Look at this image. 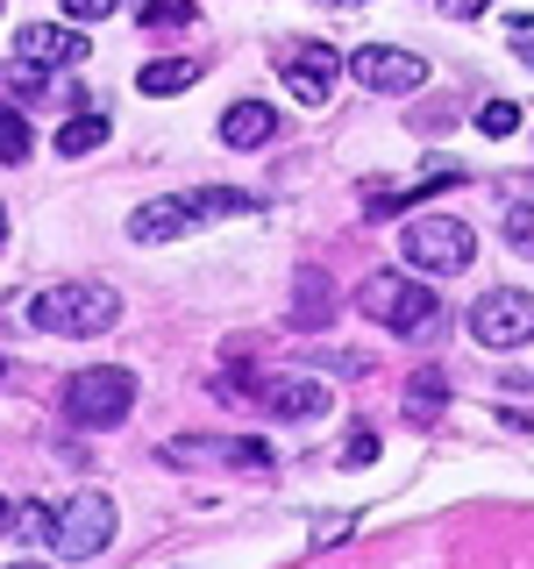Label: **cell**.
Segmentation results:
<instances>
[{"mask_svg": "<svg viewBox=\"0 0 534 569\" xmlns=\"http://www.w3.org/2000/svg\"><path fill=\"white\" fill-rule=\"evenodd\" d=\"M264 200L257 192H236V186H200V192H171V200H150L129 213V236L136 242H178L207 221H236V213H257Z\"/></svg>", "mask_w": 534, "mask_h": 569, "instance_id": "6da1fadb", "label": "cell"}, {"mask_svg": "<svg viewBox=\"0 0 534 569\" xmlns=\"http://www.w3.org/2000/svg\"><path fill=\"white\" fill-rule=\"evenodd\" d=\"M115 320H121L115 284H50V292L29 299V328L36 335H71V342H86V335H107Z\"/></svg>", "mask_w": 534, "mask_h": 569, "instance_id": "7a4b0ae2", "label": "cell"}, {"mask_svg": "<svg viewBox=\"0 0 534 569\" xmlns=\"http://www.w3.org/2000/svg\"><path fill=\"white\" fill-rule=\"evenodd\" d=\"M356 313L392 328V335H427L442 320V299H435V284H421L414 271H378V278L356 284Z\"/></svg>", "mask_w": 534, "mask_h": 569, "instance_id": "3957f363", "label": "cell"}, {"mask_svg": "<svg viewBox=\"0 0 534 569\" xmlns=\"http://www.w3.org/2000/svg\"><path fill=\"white\" fill-rule=\"evenodd\" d=\"M58 413H65L71 427H86V435H107V427H121V420L136 413V370L93 363V370H79V378H65Z\"/></svg>", "mask_w": 534, "mask_h": 569, "instance_id": "277c9868", "label": "cell"}, {"mask_svg": "<svg viewBox=\"0 0 534 569\" xmlns=\"http://www.w3.org/2000/svg\"><path fill=\"white\" fill-rule=\"evenodd\" d=\"M115 498L107 491H79V498H65V506H50V533H43V548L58 562H86V556H100L107 541H115Z\"/></svg>", "mask_w": 534, "mask_h": 569, "instance_id": "5b68a950", "label": "cell"}, {"mask_svg": "<svg viewBox=\"0 0 534 569\" xmlns=\"http://www.w3.org/2000/svg\"><path fill=\"white\" fill-rule=\"evenodd\" d=\"M399 249H406V263H414V271L449 278V271H471L477 236L456 221V213H414V221L399 228Z\"/></svg>", "mask_w": 534, "mask_h": 569, "instance_id": "8992f818", "label": "cell"}, {"mask_svg": "<svg viewBox=\"0 0 534 569\" xmlns=\"http://www.w3.org/2000/svg\"><path fill=\"white\" fill-rule=\"evenodd\" d=\"M471 335L485 349H498V356L527 349L534 342V292H521V284H498V292H485L471 307Z\"/></svg>", "mask_w": 534, "mask_h": 569, "instance_id": "52a82bcc", "label": "cell"}, {"mask_svg": "<svg viewBox=\"0 0 534 569\" xmlns=\"http://www.w3.org/2000/svg\"><path fill=\"white\" fill-rule=\"evenodd\" d=\"M349 79L370 86V93H421L427 86V58H414V50H392V43H364L349 50Z\"/></svg>", "mask_w": 534, "mask_h": 569, "instance_id": "ba28073f", "label": "cell"}, {"mask_svg": "<svg viewBox=\"0 0 534 569\" xmlns=\"http://www.w3.org/2000/svg\"><path fill=\"white\" fill-rule=\"evenodd\" d=\"M165 462H228V470H271V449L257 435H171Z\"/></svg>", "mask_w": 534, "mask_h": 569, "instance_id": "9c48e42d", "label": "cell"}, {"mask_svg": "<svg viewBox=\"0 0 534 569\" xmlns=\"http://www.w3.org/2000/svg\"><path fill=\"white\" fill-rule=\"evenodd\" d=\"M14 58H22L29 71H71V64L93 58V50H86V36L71 22H29L22 36H14Z\"/></svg>", "mask_w": 534, "mask_h": 569, "instance_id": "30bf717a", "label": "cell"}, {"mask_svg": "<svg viewBox=\"0 0 534 569\" xmlns=\"http://www.w3.org/2000/svg\"><path fill=\"white\" fill-rule=\"evenodd\" d=\"M278 64V79L293 86V100H307V107H320L335 93V71H343V58H335L328 43H293L285 58H271Z\"/></svg>", "mask_w": 534, "mask_h": 569, "instance_id": "8fae6325", "label": "cell"}, {"mask_svg": "<svg viewBox=\"0 0 534 569\" xmlns=\"http://www.w3.org/2000/svg\"><path fill=\"white\" fill-rule=\"evenodd\" d=\"M257 406H264V413H278V420H320L335 406V391L320 385V378H264L257 385Z\"/></svg>", "mask_w": 534, "mask_h": 569, "instance_id": "7c38bea8", "label": "cell"}, {"mask_svg": "<svg viewBox=\"0 0 534 569\" xmlns=\"http://www.w3.org/2000/svg\"><path fill=\"white\" fill-rule=\"evenodd\" d=\"M271 136H278V114L264 100H236L221 114V142H228V150H264Z\"/></svg>", "mask_w": 534, "mask_h": 569, "instance_id": "4fadbf2b", "label": "cell"}, {"mask_svg": "<svg viewBox=\"0 0 534 569\" xmlns=\"http://www.w3.org/2000/svg\"><path fill=\"white\" fill-rule=\"evenodd\" d=\"M456 178H463L456 157H427V164H421V186H406V192H378V200H370V213H406L414 200H427V192H442V186H456Z\"/></svg>", "mask_w": 534, "mask_h": 569, "instance_id": "5bb4252c", "label": "cell"}, {"mask_svg": "<svg viewBox=\"0 0 534 569\" xmlns=\"http://www.w3.org/2000/svg\"><path fill=\"white\" fill-rule=\"evenodd\" d=\"M335 307V284L320 278V271H299V292H293V328H320Z\"/></svg>", "mask_w": 534, "mask_h": 569, "instance_id": "9a60e30c", "label": "cell"}, {"mask_svg": "<svg viewBox=\"0 0 534 569\" xmlns=\"http://www.w3.org/2000/svg\"><path fill=\"white\" fill-rule=\"evenodd\" d=\"M192 79H200V58H178V64H142V71H136V86H142L150 100H157V93H186Z\"/></svg>", "mask_w": 534, "mask_h": 569, "instance_id": "2e32d148", "label": "cell"}, {"mask_svg": "<svg viewBox=\"0 0 534 569\" xmlns=\"http://www.w3.org/2000/svg\"><path fill=\"white\" fill-rule=\"evenodd\" d=\"M100 142H107V114H79V121L58 129V157H86V150H100Z\"/></svg>", "mask_w": 534, "mask_h": 569, "instance_id": "e0dca14e", "label": "cell"}, {"mask_svg": "<svg viewBox=\"0 0 534 569\" xmlns=\"http://www.w3.org/2000/svg\"><path fill=\"white\" fill-rule=\"evenodd\" d=\"M29 150H36L29 121L14 114V107H0V164H29Z\"/></svg>", "mask_w": 534, "mask_h": 569, "instance_id": "ac0fdd59", "label": "cell"}, {"mask_svg": "<svg viewBox=\"0 0 534 569\" xmlns=\"http://www.w3.org/2000/svg\"><path fill=\"white\" fill-rule=\"evenodd\" d=\"M498 236H506L513 257H527V263H534V200H513V207H506V228H498Z\"/></svg>", "mask_w": 534, "mask_h": 569, "instance_id": "d6986e66", "label": "cell"}, {"mask_svg": "<svg viewBox=\"0 0 534 569\" xmlns=\"http://www.w3.org/2000/svg\"><path fill=\"white\" fill-rule=\"evenodd\" d=\"M406 391H414V420H427V413H435V406H442V391H449V378H442V370L427 363V370H421V378L406 385Z\"/></svg>", "mask_w": 534, "mask_h": 569, "instance_id": "ffe728a7", "label": "cell"}, {"mask_svg": "<svg viewBox=\"0 0 534 569\" xmlns=\"http://www.w3.org/2000/svg\"><path fill=\"white\" fill-rule=\"evenodd\" d=\"M477 129H485V136H513V129H521V100H485V107H477Z\"/></svg>", "mask_w": 534, "mask_h": 569, "instance_id": "44dd1931", "label": "cell"}, {"mask_svg": "<svg viewBox=\"0 0 534 569\" xmlns=\"http://www.w3.org/2000/svg\"><path fill=\"white\" fill-rule=\"evenodd\" d=\"M65 8V22L79 29V22H107V14H115V0H58Z\"/></svg>", "mask_w": 534, "mask_h": 569, "instance_id": "7402d4cb", "label": "cell"}, {"mask_svg": "<svg viewBox=\"0 0 534 569\" xmlns=\"http://www.w3.org/2000/svg\"><path fill=\"white\" fill-rule=\"evenodd\" d=\"M343 462H356V470H364V462H378V435H364V427H356L349 435V456Z\"/></svg>", "mask_w": 534, "mask_h": 569, "instance_id": "603a6c76", "label": "cell"}, {"mask_svg": "<svg viewBox=\"0 0 534 569\" xmlns=\"http://www.w3.org/2000/svg\"><path fill=\"white\" fill-rule=\"evenodd\" d=\"M356 520H343V512H335V520H314V548H328V541H343Z\"/></svg>", "mask_w": 534, "mask_h": 569, "instance_id": "cb8c5ba5", "label": "cell"}, {"mask_svg": "<svg viewBox=\"0 0 534 569\" xmlns=\"http://www.w3.org/2000/svg\"><path fill=\"white\" fill-rule=\"evenodd\" d=\"M150 22H192V8H186V0H157Z\"/></svg>", "mask_w": 534, "mask_h": 569, "instance_id": "d4e9b609", "label": "cell"}, {"mask_svg": "<svg viewBox=\"0 0 534 569\" xmlns=\"http://www.w3.org/2000/svg\"><path fill=\"white\" fill-rule=\"evenodd\" d=\"M442 8H449L456 22H477V14H485V0H442Z\"/></svg>", "mask_w": 534, "mask_h": 569, "instance_id": "484cf974", "label": "cell"}, {"mask_svg": "<svg viewBox=\"0 0 534 569\" xmlns=\"http://www.w3.org/2000/svg\"><path fill=\"white\" fill-rule=\"evenodd\" d=\"M0 533H14V506H8V498H0Z\"/></svg>", "mask_w": 534, "mask_h": 569, "instance_id": "4316f807", "label": "cell"}, {"mask_svg": "<svg viewBox=\"0 0 534 569\" xmlns=\"http://www.w3.org/2000/svg\"><path fill=\"white\" fill-rule=\"evenodd\" d=\"M0 249H8V207H0Z\"/></svg>", "mask_w": 534, "mask_h": 569, "instance_id": "83f0119b", "label": "cell"}, {"mask_svg": "<svg viewBox=\"0 0 534 569\" xmlns=\"http://www.w3.org/2000/svg\"><path fill=\"white\" fill-rule=\"evenodd\" d=\"M328 8H364V0H328Z\"/></svg>", "mask_w": 534, "mask_h": 569, "instance_id": "f1b7e54d", "label": "cell"}, {"mask_svg": "<svg viewBox=\"0 0 534 569\" xmlns=\"http://www.w3.org/2000/svg\"><path fill=\"white\" fill-rule=\"evenodd\" d=\"M14 569H43V562H14Z\"/></svg>", "mask_w": 534, "mask_h": 569, "instance_id": "f546056e", "label": "cell"}, {"mask_svg": "<svg viewBox=\"0 0 534 569\" xmlns=\"http://www.w3.org/2000/svg\"><path fill=\"white\" fill-rule=\"evenodd\" d=\"M0 378H8V363H0Z\"/></svg>", "mask_w": 534, "mask_h": 569, "instance_id": "4dcf8cb0", "label": "cell"}]
</instances>
